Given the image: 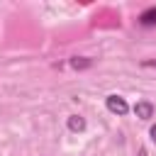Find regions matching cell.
<instances>
[{
	"mask_svg": "<svg viewBox=\"0 0 156 156\" xmlns=\"http://www.w3.org/2000/svg\"><path fill=\"white\" fill-rule=\"evenodd\" d=\"M149 136H151V141L156 144V124H151V129H149Z\"/></svg>",
	"mask_w": 156,
	"mask_h": 156,
	"instance_id": "cell-7",
	"label": "cell"
},
{
	"mask_svg": "<svg viewBox=\"0 0 156 156\" xmlns=\"http://www.w3.org/2000/svg\"><path fill=\"white\" fill-rule=\"evenodd\" d=\"M141 66H144V68H156V61H151V58H144V61H141Z\"/></svg>",
	"mask_w": 156,
	"mask_h": 156,
	"instance_id": "cell-6",
	"label": "cell"
},
{
	"mask_svg": "<svg viewBox=\"0 0 156 156\" xmlns=\"http://www.w3.org/2000/svg\"><path fill=\"white\" fill-rule=\"evenodd\" d=\"M68 63H71V68H76V71H85V68L93 66V58H88V56H73Z\"/></svg>",
	"mask_w": 156,
	"mask_h": 156,
	"instance_id": "cell-5",
	"label": "cell"
},
{
	"mask_svg": "<svg viewBox=\"0 0 156 156\" xmlns=\"http://www.w3.org/2000/svg\"><path fill=\"white\" fill-rule=\"evenodd\" d=\"M105 107L112 112V115H117V117H124L127 112H129V105H127V100L122 98V95H107L105 98Z\"/></svg>",
	"mask_w": 156,
	"mask_h": 156,
	"instance_id": "cell-1",
	"label": "cell"
},
{
	"mask_svg": "<svg viewBox=\"0 0 156 156\" xmlns=\"http://www.w3.org/2000/svg\"><path fill=\"white\" fill-rule=\"evenodd\" d=\"M139 24L141 27H156V7H146L139 15Z\"/></svg>",
	"mask_w": 156,
	"mask_h": 156,
	"instance_id": "cell-3",
	"label": "cell"
},
{
	"mask_svg": "<svg viewBox=\"0 0 156 156\" xmlns=\"http://www.w3.org/2000/svg\"><path fill=\"white\" fill-rule=\"evenodd\" d=\"M66 127L71 129V132H83L85 129V119L80 117V115H68V119H66Z\"/></svg>",
	"mask_w": 156,
	"mask_h": 156,
	"instance_id": "cell-4",
	"label": "cell"
},
{
	"mask_svg": "<svg viewBox=\"0 0 156 156\" xmlns=\"http://www.w3.org/2000/svg\"><path fill=\"white\" fill-rule=\"evenodd\" d=\"M134 115H136L139 119H151V117H154V105H151L149 100H139V102L134 105Z\"/></svg>",
	"mask_w": 156,
	"mask_h": 156,
	"instance_id": "cell-2",
	"label": "cell"
}]
</instances>
